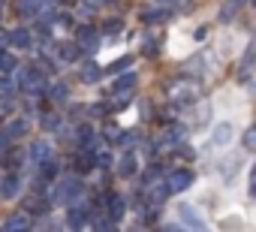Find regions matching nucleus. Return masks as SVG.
Instances as JSON below:
<instances>
[{
  "mask_svg": "<svg viewBox=\"0 0 256 232\" xmlns=\"http://www.w3.org/2000/svg\"><path fill=\"white\" fill-rule=\"evenodd\" d=\"M24 133H28V124H24V121H12V124L6 127V136H10V139H18V136H24Z\"/></svg>",
  "mask_w": 256,
  "mask_h": 232,
  "instance_id": "obj_17",
  "label": "nucleus"
},
{
  "mask_svg": "<svg viewBox=\"0 0 256 232\" xmlns=\"http://www.w3.org/2000/svg\"><path fill=\"white\" fill-rule=\"evenodd\" d=\"M178 217H181V223L190 226V229H202V226H205V220L199 217V211H196L193 205H184V202H181V205H178Z\"/></svg>",
  "mask_w": 256,
  "mask_h": 232,
  "instance_id": "obj_4",
  "label": "nucleus"
},
{
  "mask_svg": "<svg viewBox=\"0 0 256 232\" xmlns=\"http://www.w3.org/2000/svg\"><path fill=\"white\" fill-rule=\"evenodd\" d=\"M66 94H70V90H66V84H54V88H52V100H58V102H64V100H66Z\"/></svg>",
  "mask_w": 256,
  "mask_h": 232,
  "instance_id": "obj_23",
  "label": "nucleus"
},
{
  "mask_svg": "<svg viewBox=\"0 0 256 232\" xmlns=\"http://www.w3.org/2000/svg\"><path fill=\"white\" fill-rule=\"evenodd\" d=\"M190 184H193V172H190V169H178V172H172L169 181H166L169 193H184Z\"/></svg>",
  "mask_w": 256,
  "mask_h": 232,
  "instance_id": "obj_3",
  "label": "nucleus"
},
{
  "mask_svg": "<svg viewBox=\"0 0 256 232\" xmlns=\"http://www.w3.org/2000/svg\"><path fill=\"white\" fill-rule=\"evenodd\" d=\"M60 58H64V60H76V58H78L76 42H64V46H60Z\"/></svg>",
  "mask_w": 256,
  "mask_h": 232,
  "instance_id": "obj_20",
  "label": "nucleus"
},
{
  "mask_svg": "<svg viewBox=\"0 0 256 232\" xmlns=\"http://www.w3.org/2000/svg\"><path fill=\"white\" fill-rule=\"evenodd\" d=\"M181 139H184V130H181V127H166L157 142H160V148H175Z\"/></svg>",
  "mask_w": 256,
  "mask_h": 232,
  "instance_id": "obj_5",
  "label": "nucleus"
},
{
  "mask_svg": "<svg viewBox=\"0 0 256 232\" xmlns=\"http://www.w3.org/2000/svg\"><path fill=\"white\" fill-rule=\"evenodd\" d=\"M193 84H175V100L181 102V100H193Z\"/></svg>",
  "mask_w": 256,
  "mask_h": 232,
  "instance_id": "obj_18",
  "label": "nucleus"
},
{
  "mask_svg": "<svg viewBox=\"0 0 256 232\" xmlns=\"http://www.w3.org/2000/svg\"><path fill=\"white\" fill-rule=\"evenodd\" d=\"M130 66V58H120L118 64H112V72H120V70H126Z\"/></svg>",
  "mask_w": 256,
  "mask_h": 232,
  "instance_id": "obj_27",
  "label": "nucleus"
},
{
  "mask_svg": "<svg viewBox=\"0 0 256 232\" xmlns=\"http://www.w3.org/2000/svg\"><path fill=\"white\" fill-rule=\"evenodd\" d=\"M133 88H136V72H126V76H120V78L112 84V90L120 94V100L126 96V90H133Z\"/></svg>",
  "mask_w": 256,
  "mask_h": 232,
  "instance_id": "obj_6",
  "label": "nucleus"
},
{
  "mask_svg": "<svg viewBox=\"0 0 256 232\" xmlns=\"http://www.w3.org/2000/svg\"><path fill=\"white\" fill-rule=\"evenodd\" d=\"M106 202H108V217H112V220L124 217V199H120V196H106Z\"/></svg>",
  "mask_w": 256,
  "mask_h": 232,
  "instance_id": "obj_11",
  "label": "nucleus"
},
{
  "mask_svg": "<svg viewBox=\"0 0 256 232\" xmlns=\"http://www.w3.org/2000/svg\"><path fill=\"white\" fill-rule=\"evenodd\" d=\"M54 202H82V181L78 178H72V175H66L58 187H54V196H52Z\"/></svg>",
  "mask_w": 256,
  "mask_h": 232,
  "instance_id": "obj_1",
  "label": "nucleus"
},
{
  "mask_svg": "<svg viewBox=\"0 0 256 232\" xmlns=\"http://www.w3.org/2000/svg\"><path fill=\"white\" fill-rule=\"evenodd\" d=\"M0 70H4V72H12L16 70V58L10 52H0Z\"/></svg>",
  "mask_w": 256,
  "mask_h": 232,
  "instance_id": "obj_21",
  "label": "nucleus"
},
{
  "mask_svg": "<svg viewBox=\"0 0 256 232\" xmlns=\"http://www.w3.org/2000/svg\"><path fill=\"white\" fill-rule=\"evenodd\" d=\"M166 18V12H145V22L148 24H157V22H163Z\"/></svg>",
  "mask_w": 256,
  "mask_h": 232,
  "instance_id": "obj_25",
  "label": "nucleus"
},
{
  "mask_svg": "<svg viewBox=\"0 0 256 232\" xmlns=\"http://www.w3.org/2000/svg\"><path fill=\"white\" fill-rule=\"evenodd\" d=\"M247 4V0H226V4L220 6V22H229V18H235L238 12H241V6Z\"/></svg>",
  "mask_w": 256,
  "mask_h": 232,
  "instance_id": "obj_8",
  "label": "nucleus"
},
{
  "mask_svg": "<svg viewBox=\"0 0 256 232\" xmlns=\"http://www.w3.org/2000/svg\"><path fill=\"white\" fill-rule=\"evenodd\" d=\"M118 172H120V175H133V172H136V157H133V154H124Z\"/></svg>",
  "mask_w": 256,
  "mask_h": 232,
  "instance_id": "obj_14",
  "label": "nucleus"
},
{
  "mask_svg": "<svg viewBox=\"0 0 256 232\" xmlns=\"http://www.w3.org/2000/svg\"><path fill=\"white\" fill-rule=\"evenodd\" d=\"M178 157H184V160H193V148H184V145H181V148H178Z\"/></svg>",
  "mask_w": 256,
  "mask_h": 232,
  "instance_id": "obj_29",
  "label": "nucleus"
},
{
  "mask_svg": "<svg viewBox=\"0 0 256 232\" xmlns=\"http://www.w3.org/2000/svg\"><path fill=\"white\" fill-rule=\"evenodd\" d=\"M229 139H232V124H217L214 133H211V142L214 145H226Z\"/></svg>",
  "mask_w": 256,
  "mask_h": 232,
  "instance_id": "obj_10",
  "label": "nucleus"
},
{
  "mask_svg": "<svg viewBox=\"0 0 256 232\" xmlns=\"http://www.w3.org/2000/svg\"><path fill=\"white\" fill-rule=\"evenodd\" d=\"M244 145H247V148H253V145H256V133H253V130H247V133H244Z\"/></svg>",
  "mask_w": 256,
  "mask_h": 232,
  "instance_id": "obj_28",
  "label": "nucleus"
},
{
  "mask_svg": "<svg viewBox=\"0 0 256 232\" xmlns=\"http://www.w3.org/2000/svg\"><path fill=\"white\" fill-rule=\"evenodd\" d=\"M16 70H18V82L24 84V90H30V94H40V90L46 88V82H42L40 70H34V66H16Z\"/></svg>",
  "mask_w": 256,
  "mask_h": 232,
  "instance_id": "obj_2",
  "label": "nucleus"
},
{
  "mask_svg": "<svg viewBox=\"0 0 256 232\" xmlns=\"http://www.w3.org/2000/svg\"><path fill=\"white\" fill-rule=\"evenodd\" d=\"M18 187H22V184H18V178H16V175L4 178V196H16V193H18Z\"/></svg>",
  "mask_w": 256,
  "mask_h": 232,
  "instance_id": "obj_19",
  "label": "nucleus"
},
{
  "mask_svg": "<svg viewBox=\"0 0 256 232\" xmlns=\"http://www.w3.org/2000/svg\"><path fill=\"white\" fill-rule=\"evenodd\" d=\"M42 127L54 130V127H58V114H46V118H42Z\"/></svg>",
  "mask_w": 256,
  "mask_h": 232,
  "instance_id": "obj_26",
  "label": "nucleus"
},
{
  "mask_svg": "<svg viewBox=\"0 0 256 232\" xmlns=\"http://www.w3.org/2000/svg\"><path fill=\"white\" fill-rule=\"evenodd\" d=\"M78 169L84 172V169H94V154H82L78 157Z\"/></svg>",
  "mask_w": 256,
  "mask_h": 232,
  "instance_id": "obj_24",
  "label": "nucleus"
},
{
  "mask_svg": "<svg viewBox=\"0 0 256 232\" xmlns=\"http://www.w3.org/2000/svg\"><path fill=\"white\" fill-rule=\"evenodd\" d=\"M16 10H18V16H34V12H40V0H16Z\"/></svg>",
  "mask_w": 256,
  "mask_h": 232,
  "instance_id": "obj_12",
  "label": "nucleus"
},
{
  "mask_svg": "<svg viewBox=\"0 0 256 232\" xmlns=\"http://www.w3.org/2000/svg\"><path fill=\"white\" fill-rule=\"evenodd\" d=\"M118 30H120V22H118V18H114L112 24H106V34H118Z\"/></svg>",
  "mask_w": 256,
  "mask_h": 232,
  "instance_id": "obj_31",
  "label": "nucleus"
},
{
  "mask_svg": "<svg viewBox=\"0 0 256 232\" xmlns=\"http://www.w3.org/2000/svg\"><path fill=\"white\" fill-rule=\"evenodd\" d=\"M163 4H175V0H163Z\"/></svg>",
  "mask_w": 256,
  "mask_h": 232,
  "instance_id": "obj_32",
  "label": "nucleus"
},
{
  "mask_svg": "<svg viewBox=\"0 0 256 232\" xmlns=\"http://www.w3.org/2000/svg\"><path fill=\"white\" fill-rule=\"evenodd\" d=\"M6 42H12L16 48H30V42H34V36H30V30H24V28H18V30H12V34L6 36Z\"/></svg>",
  "mask_w": 256,
  "mask_h": 232,
  "instance_id": "obj_7",
  "label": "nucleus"
},
{
  "mask_svg": "<svg viewBox=\"0 0 256 232\" xmlns=\"http://www.w3.org/2000/svg\"><path fill=\"white\" fill-rule=\"evenodd\" d=\"M78 40H82V46H84L88 52H96V48H100V36H96L94 28H82V30H78Z\"/></svg>",
  "mask_w": 256,
  "mask_h": 232,
  "instance_id": "obj_9",
  "label": "nucleus"
},
{
  "mask_svg": "<svg viewBox=\"0 0 256 232\" xmlns=\"http://www.w3.org/2000/svg\"><path fill=\"white\" fill-rule=\"evenodd\" d=\"M166 196H169V187H166V184H154V187H151V193H148V199H151L154 205H157V202H163Z\"/></svg>",
  "mask_w": 256,
  "mask_h": 232,
  "instance_id": "obj_15",
  "label": "nucleus"
},
{
  "mask_svg": "<svg viewBox=\"0 0 256 232\" xmlns=\"http://www.w3.org/2000/svg\"><path fill=\"white\" fill-rule=\"evenodd\" d=\"M82 78H84V82H96V78H100V66H96V64H90V66H84V72H82Z\"/></svg>",
  "mask_w": 256,
  "mask_h": 232,
  "instance_id": "obj_22",
  "label": "nucleus"
},
{
  "mask_svg": "<svg viewBox=\"0 0 256 232\" xmlns=\"http://www.w3.org/2000/svg\"><path fill=\"white\" fill-rule=\"evenodd\" d=\"M30 223H28V217H22V214H16V217H10L6 223H4V229L6 232H12V229H28Z\"/></svg>",
  "mask_w": 256,
  "mask_h": 232,
  "instance_id": "obj_16",
  "label": "nucleus"
},
{
  "mask_svg": "<svg viewBox=\"0 0 256 232\" xmlns=\"http://www.w3.org/2000/svg\"><path fill=\"white\" fill-rule=\"evenodd\" d=\"M30 157H34V160H48V157H52V145H48V142H34Z\"/></svg>",
  "mask_w": 256,
  "mask_h": 232,
  "instance_id": "obj_13",
  "label": "nucleus"
},
{
  "mask_svg": "<svg viewBox=\"0 0 256 232\" xmlns=\"http://www.w3.org/2000/svg\"><path fill=\"white\" fill-rule=\"evenodd\" d=\"M6 148H10V136H6V133H0V154H4Z\"/></svg>",
  "mask_w": 256,
  "mask_h": 232,
  "instance_id": "obj_30",
  "label": "nucleus"
}]
</instances>
